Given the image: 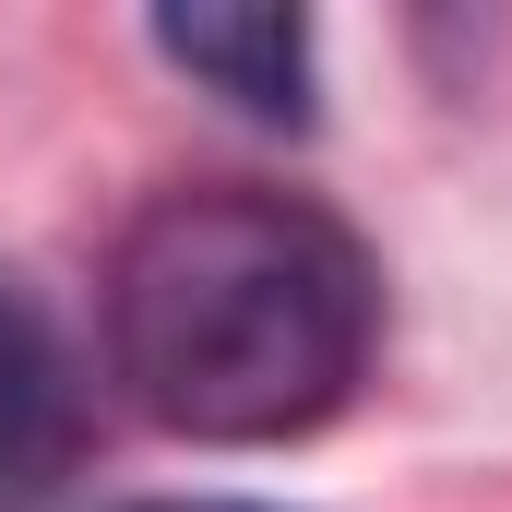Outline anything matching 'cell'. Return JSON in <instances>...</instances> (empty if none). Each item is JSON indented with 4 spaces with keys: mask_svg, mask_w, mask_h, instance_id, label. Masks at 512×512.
Wrapping results in <instances>:
<instances>
[{
    "mask_svg": "<svg viewBox=\"0 0 512 512\" xmlns=\"http://www.w3.org/2000/svg\"><path fill=\"white\" fill-rule=\"evenodd\" d=\"M382 346V274L358 227L298 191L203 179L143 203L108 251V382L215 453L310 441Z\"/></svg>",
    "mask_w": 512,
    "mask_h": 512,
    "instance_id": "6da1fadb",
    "label": "cell"
},
{
    "mask_svg": "<svg viewBox=\"0 0 512 512\" xmlns=\"http://www.w3.org/2000/svg\"><path fill=\"white\" fill-rule=\"evenodd\" d=\"M96 405H84V358L60 346V322L0 274V512H48L84 477Z\"/></svg>",
    "mask_w": 512,
    "mask_h": 512,
    "instance_id": "7a4b0ae2",
    "label": "cell"
},
{
    "mask_svg": "<svg viewBox=\"0 0 512 512\" xmlns=\"http://www.w3.org/2000/svg\"><path fill=\"white\" fill-rule=\"evenodd\" d=\"M143 512H251V501H143Z\"/></svg>",
    "mask_w": 512,
    "mask_h": 512,
    "instance_id": "277c9868",
    "label": "cell"
},
{
    "mask_svg": "<svg viewBox=\"0 0 512 512\" xmlns=\"http://www.w3.org/2000/svg\"><path fill=\"white\" fill-rule=\"evenodd\" d=\"M155 60L191 72L203 96H227L239 120L298 131L322 96V48H310V12H155Z\"/></svg>",
    "mask_w": 512,
    "mask_h": 512,
    "instance_id": "3957f363",
    "label": "cell"
}]
</instances>
